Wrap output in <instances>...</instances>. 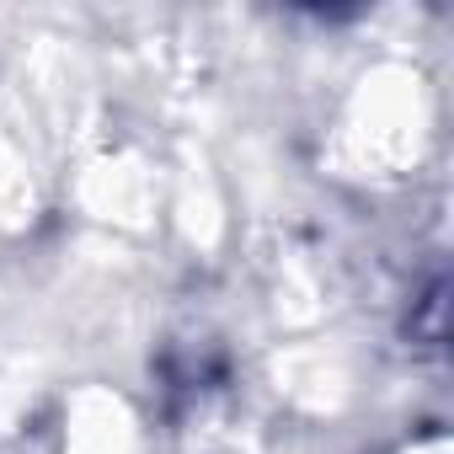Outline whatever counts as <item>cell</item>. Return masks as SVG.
<instances>
[{
	"instance_id": "obj_1",
	"label": "cell",
	"mask_w": 454,
	"mask_h": 454,
	"mask_svg": "<svg viewBox=\"0 0 454 454\" xmlns=\"http://www.w3.org/2000/svg\"><path fill=\"white\" fill-rule=\"evenodd\" d=\"M358 123H364L369 150H380V155H406V150H411V134H417V91H411V81H406V75H380V81L364 91Z\"/></svg>"
},
{
	"instance_id": "obj_2",
	"label": "cell",
	"mask_w": 454,
	"mask_h": 454,
	"mask_svg": "<svg viewBox=\"0 0 454 454\" xmlns=\"http://www.w3.org/2000/svg\"><path fill=\"white\" fill-rule=\"evenodd\" d=\"M75 454H129V422L118 411V401L107 395H86L81 401V422L70 433Z\"/></svg>"
}]
</instances>
